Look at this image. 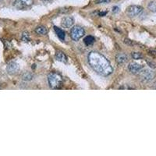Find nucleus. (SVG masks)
I'll list each match as a JSON object with an SVG mask.
<instances>
[{
  "label": "nucleus",
  "instance_id": "f257e3e1",
  "mask_svg": "<svg viewBox=\"0 0 156 156\" xmlns=\"http://www.w3.org/2000/svg\"><path fill=\"white\" fill-rule=\"evenodd\" d=\"M87 60L93 70L99 75L106 76L113 72L109 61L98 51H90L87 56Z\"/></svg>",
  "mask_w": 156,
  "mask_h": 156
},
{
  "label": "nucleus",
  "instance_id": "f03ea898",
  "mask_svg": "<svg viewBox=\"0 0 156 156\" xmlns=\"http://www.w3.org/2000/svg\"><path fill=\"white\" fill-rule=\"evenodd\" d=\"M48 81L52 89H58L62 86V77L59 73L51 72L48 75Z\"/></svg>",
  "mask_w": 156,
  "mask_h": 156
},
{
  "label": "nucleus",
  "instance_id": "7ed1b4c3",
  "mask_svg": "<svg viewBox=\"0 0 156 156\" xmlns=\"http://www.w3.org/2000/svg\"><path fill=\"white\" fill-rule=\"evenodd\" d=\"M139 78L142 82L148 83L151 82L155 76V73L152 70L148 69H142L138 73Z\"/></svg>",
  "mask_w": 156,
  "mask_h": 156
},
{
  "label": "nucleus",
  "instance_id": "20e7f679",
  "mask_svg": "<svg viewBox=\"0 0 156 156\" xmlns=\"http://www.w3.org/2000/svg\"><path fill=\"white\" fill-rule=\"evenodd\" d=\"M84 29L80 26H74L73 28L71 29L70 31V37L73 41H78L79 39L81 38L84 35Z\"/></svg>",
  "mask_w": 156,
  "mask_h": 156
},
{
  "label": "nucleus",
  "instance_id": "39448f33",
  "mask_svg": "<svg viewBox=\"0 0 156 156\" xmlns=\"http://www.w3.org/2000/svg\"><path fill=\"white\" fill-rule=\"evenodd\" d=\"M142 11H143V8L140 5H133L128 7L126 13L129 17H135V16H139L142 12Z\"/></svg>",
  "mask_w": 156,
  "mask_h": 156
},
{
  "label": "nucleus",
  "instance_id": "423d86ee",
  "mask_svg": "<svg viewBox=\"0 0 156 156\" xmlns=\"http://www.w3.org/2000/svg\"><path fill=\"white\" fill-rule=\"evenodd\" d=\"M143 66L137 62H132L128 65V69L131 73L133 74H138L139 72L143 69Z\"/></svg>",
  "mask_w": 156,
  "mask_h": 156
},
{
  "label": "nucleus",
  "instance_id": "0eeeda50",
  "mask_svg": "<svg viewBox=\"0 0 156 156\" xmlns=\"http://www.w3.org/2000/svg\"><path fill=\"white\" fill-rule=\"evenodd\" d=\"M73 23H74V20L72 16H66L62 20V26L65 28H70L73 27Z\"/></svg>",
  "mask_w": 156,
  "mask_h": 156
},
{
  "label": "nucleus",
  "instance_id": "6e6552de",
  "mask_svg": "<svg viewBox=\"0 0 156 156\" xmlns=\"http://www.w3.org/2000/svg\"><path fill=\"white\" fill-rule=\"evenodd\" d=\"M19 65L15 62H12L8 64L7 68H6L8 73L12 75L17 73V72L19 71Z\"/></svg>",
  "mask_w": 156,
  "mask_h": 156
},
{
  "label": "nucleus",
  "instance_id": "1a4fd4ad",
  "mask_svg": "<svg viewBox=\"0 0 156 156\" xmlns=\"http://www.w3.org/2000/svg\"><path fill=\"white\" fill-rule=\"evenodd\" d=\"M127 60H128L127 55L124 53L117 54L116 56H115V61H116L117 63L119 64V65L126 63V62H127Z\"/></svg>",
  "mask_w": 156,
  "mask_h": 156
},
{
  "label": "nucleus",
  "instance_id": "9d476101",
  "mask_svg": "<svg viewBox=\"0 0 156 156\" xmlns=\"http://www.w3.org/2000/svg\"><path fill=\"white\" fill-rule=\"evenodd\" d=\"M55 58H56L57 60L59 61V62H65V63L67 62V57H66V55H65L62 51H57L56 53H55Z\"/></svg>",
  "mask_w": 156,
  "mask_h": 156
},
{
  "label": "nucleus",
  "instance_id": "9b49d317",
  "mask_svg": "<svg viewBox=\"0 0 156 156\" xmlns=\"http://www.w3.org/2000/svg\"><path fill=\"white\" fill-rule=\"evenodd\" d=\"M54 30H55L58 38L62 40V41H64L65 40V37H66V33H65V31L58 27H54Z\"/></svg>",
  "mask_w": 156,
  "mask_h": 156
},
{
  "label": "nucleus",
  "instance_id": "f8f14e48",
  "mask_svg": "<svg viewBox=\"0 0 156 156\" xmlns=\"http://www.w3.org/2000/svg\"><path fill=\"white\" fill-rule=\"evenodd\" d=\"M35 32L39 35H45L48 33V29L44 26H38L35 28Z\"/></svg>",
  "mask_w": 156,
  "mask_h": 156
},
{
  "label": "nucleus",
  "instance_id": "ddd939ff",
  "mask_svg": "<svg viewBox=\"0 0 156 156\" xmlns=\"http://www.w3.org/2000/svg\"><path fill=\"white\" fill-rule=\"evenodd\" d=\"M83 41H84L86 45H90L94 42V38L92 36H87L85 38L83 39Z\"/></svg>",
  "mask_w": 156,
  "mask_h": 156
},
{
  "label": "nucleus",
  "instance_id": "4468645a",
  "mask_svg": "<svg viewBox=\"0 0 156 156\" xmlns=\"http://www.w3.org/2000/svg\"><path fill=\"white\" fill-rule=\"evenodd\" d=\"M147 8L150 11L153 12H156V1H151L147 5Z\"/></svg>",
  "mask_w": 156,
  "mask_h": 156
},
{
  "label": "nucleus",
  "instance_id": "2eb2a0df",
  "mask_svg": "<svg viewBox=\"0 0 156 156\" xmlns=\"http://www.w3.org/2000/svg\"><path fill=\"white\" fill-rule=\"evenodd\" d=\"M22 77H23V80H32V78H33V74L29 73V72H26V73H23Z\"/></svg>",
  "mask_w": 156,
  "mask_h": 156
},
{
  "label": "nucleus",
  "instance_id": "dca6fc26",
  "mask_svg": "<svg viewBox=\"0 0 156 156\" xmlns=\"http://www.w3.org/2000/svg\"><path fill=\"white\" fill-rule=\"evenodd\" d=\"M132 57L134 59H140L143 58V55L140 52H132Z\"/></svg>",
  "mask_w": 156,
  "mask_h": 156
},
{
  "label": "nucleus",
  "instance_id": "f3484780",
  "mask_svg": "<svg viewBox=\"0 0 156 156\" xmlns=\"http://www.w3.org/2000/svg\"><path fill=\"white\" fill-rule=\"evenodd\" d=\"M22 40L24 41H28L30 40V36L27 32H23L22 34Z\"/></svg>",
  "mask_w": 156,
  "mask_h": 156
},
{
  "label": "nucleus",
  "instance_id": "a211bd4d",
  "mask_svg": "<svg viewBox=\"0 0 156 156\" xmlns=\"http://www.w3.org/2000/svg\"><path fill=\"white\" fill-rule=\"evenodd\" d=\"M22 2H23V5H27V6H30L33 4V2H34V0H20Z\"/></svg>",
  "mask_w": 156,
  "mask_h": 156
},
{
  "label": "nucleus",
  "instance_id": "6ab92c4d",
  "mask_svg": "<svg viewBox=\"0 0 156 156\" xmlns=\"http://www.w3.org/2000/svg\"><path fill=\"white\" fill-rule=\"evenodd\" d=\"M147 63L148 64L149 66H150V67L153 68V69H154V68H156V64L154 63V62H151V61L148 60V59H147Z\"/></svg>",
  "mask_w": 156,
  "mask_h": 156
},
{
  "label": "nucleus",
  "instance_id": "aec40b11",
  "mask_svg": "<svg viewBox=\"0 0 156 156\" xmlns=\"http://www.w3.org/2000/svg\"><path fill=\"white\" fill-rule=\"evenodd\" d=\"M110 0H96V3L101 4V3H108Z\"/></svg>",
  "mask_w": 156,
  "mask_h": 156
},
{
  "label": "nucleus",
  "instance_id": "412c9836",
  "mask_svg": "<svg viewBox=\"0 0 156 156\" xmlns=\"http://www.w3.org/2000/svg\"><path fill=\"white\" fill-rule=\"evenodd\" d=\"M119 6H114V7L112 8V12H119Z\"/></svg>",
  "mask_w": 156,
  "mask_h": 156
},
{
  "label": "nucleus",
  "instance_id": "4be33fe9",
  "mask_svg": "<svg viewBox=\"0 0 156 156\" xmlns=\"http://www.w3.org/2000/svg\"><path fill=\"white\" fill-rule=\"evenodd\" d=\"M107 13V12H100L99 15L100 16H103V15H105Z\"/></svg>",
  "mask_w": 156,
  "mask_h": 156
},
{
  "label": "nucleus",
  "instance_id": "5701e85b",
  "mask_svg": "<svg viewBox=\"0 0 156 156\" xmlns=\"http://www.w3.org/2000/svg\"><path fill=\"white\" fill-rule=\"evenodd\" d=\"M153 88L156 89V83H154V86H153Z\"/></svg>",
  "mask_w": 156,
  "mask_h": 156
},
{
  "label": "nucleus",
  "instance_id": "b1692460",
  "mask_svg": "<svg viewBox=\"0 0 156 156\" xmlns=\"http://www.w3.org/2000/svg\"><path fill=\"white\" fill-rule=\"evenodd\" d=\"M45 1H47V0H45Z\"/></svg>",
  "mask_w": 156,
  "mask_h": 156
}]
</instances>
